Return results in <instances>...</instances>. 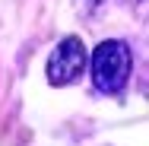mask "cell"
Returning <instances> with one entry per match:
<instances>
[{"label": "cell", "mask_w": 149, "mask_h": 146, "mask_svg": "<svg viewBox=\"0 0 149 146\" xmlns=\"http://www.w3.org/2000/svg\"><path fill=\"white\" fill-rule=\"evenodd\" d=\"M130 76V51L124 41H102L95 51H92V83L98 92H108L114 95L124 89Z\"/></svg>", "instance_id": "obj_1"}, {"label": "cell", "mask_w": 149, "mask_h": 146, "mask_svg": "<svg viewBox=\"0 0 149 146\" xmlns=\"http://www.w3.org/2000/svg\"><path fill=\"white\" fill-rule=\"evenodd\" d=\"M83 70H86V48L76 35H67L48 60V83L51 86H67Z\"/></svg>", "instance_id": "obj_2"}]
</instances>
